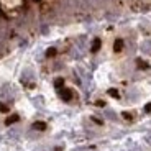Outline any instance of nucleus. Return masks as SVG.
<instances>
[{"label": "nucleus", "mask_w": 151, "mask_h": 151, "mask_svg": "<svg viewBox=\"0 0 151 151\" xmlns=\"http://www.w3.org/2000/svg\"><path fill=\"white\" fill-rule=\"evenodd\" d=\"M2 2H4L5 5H7V7H13V5H17L20 2V0H2Z\"/></svg>", "instance_id": "obj_1"}]
</instances>
